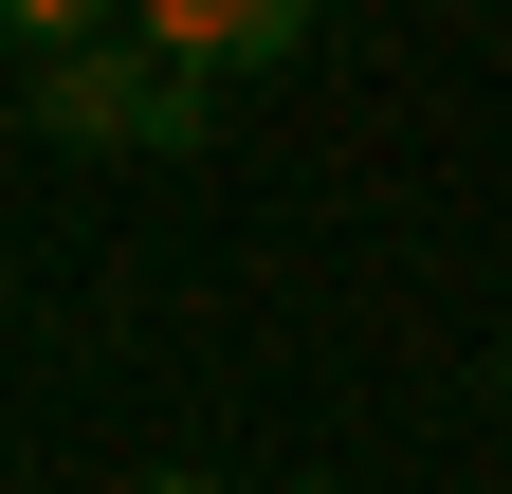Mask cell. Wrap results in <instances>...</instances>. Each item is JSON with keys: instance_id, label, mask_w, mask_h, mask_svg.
<instances>
[{"instance_id": "1", "label": "cell", "mask_w": 512, "mask_h": 494, "mask_svg": "<svg viewBox=\"0 0 512 494\" xmlns=\"http://www.w3.org/2000/svg\"><path fill=\"white\" fill-rule=\"evenodd\" d=\"M202 92L220 74H183L165 37H74V55H37V147H202Z\"/></svg>"}, {"instance_id": "2", "label": "cell", "mask_w": 512, "mask_h": 494, "mask_svg": "<svg viewBox=\"0 0 512 494\" xmlns=\"http://www.w3.org/2000/svg\"><path fill=\"white\" fill-rule=\"evenodd\" d=\"M128 37H165L183 74H275L311 37V0H128Z\"/></svg>"}, {"instance_id": "3", "label": "cell", "mask_w": 512, "mask_h": 494, "mask_svg": "<svg viewBox=\"0 0 512 494\" xmlns=\"http://www.w3.org/2000/svg\"><path fill=\"white\" fill-rule=\"evenodd\" d=\"M0 37H19V55H74V37H128V0H0Z\"/></svg>"}, {"instance_id": "4", "label": "cell", "mask_w": 512, "mask_h": 494, "mask_svg": "<svg viewBox=\"0 0 512 494\" xmlns=\"http://www.w3.org/2000/svg\"><path fill=\"white\" fill-rule=\"evenodd\" d=\"M147 494H220V476H147Z\"/></svg>"}, {"instance_id": "5", "label": "cell", "mask_w": 512, "mask_h": 494, "mask_svg": "<svg viewBox=\"0 0 512 494\" xmlns=\"http://www.w3.org/2000/svg\"><path fill=\"white\" fill-rule=\"evenodd\" d=\"M311 494H348V476H311Z\"/></svg>"}]
</instances>
